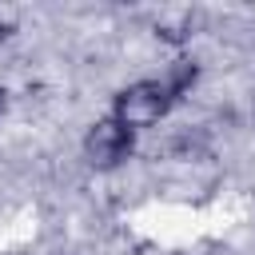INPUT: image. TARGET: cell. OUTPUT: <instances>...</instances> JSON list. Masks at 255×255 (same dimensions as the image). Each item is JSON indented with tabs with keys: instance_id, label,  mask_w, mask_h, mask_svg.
I'll return each instance as SVG.
<instances>
[{
	"instance_id": "2",
	"label": "cell",
	"mask_w": 255,
	"mask_h": 255,
	"mask_svg": "<svg viewBox=\"0 0 255 255\" xmlns=\"http://www.w3.org/2000/svg\"><path fill=\"white\" fill-rule=\"evenodd\" d=\"M135 147V131H128L116 116H100L84 131V159L92 167H120Z\"/></svg>"
},
{
	"instance_id": "3",
	"label": "cell",
	"mask_w": 255,
	"mask_h": 255,
	"mask_svg": "<svg viewBox=\"0 0 255 255\" xmlns=\"http://www.w3.org/2000/svg\"><path fill=\"white\" fill-rule=\"evenodd\" d=\"M155 36L167 40V44H183V40L191 36V12H187V8L159 12V16H155Z\"/></svg>"
},
{
	"instance_id": "4",
	"label": "cell",
	"mask_w": 255,
	"mask_h": 255,
	"mask_svg": "<svg viewBox=\"0 0 255 255\" xmlns=\"http://www.w3.org/2000/svg\"><path fill=\"white\" fill-rule=\"evenodd\" d=\"M195 76H199L195 60H183V56H179V60H171V68H167V76H163L159 84L167 88V96H171V100H179V96L195 84Z\"/></svg>"
},
{
	"instance_id": "1",
	"label": "cell",
	"mask_w": 255,
	"mask_h": 255,
	"mask_svg": "<svg viewBox=\"0 0 255 255\" xmlns=\"http://www.w3.org/2000/svg\"><path fill=\"white\" fill-rule=\"evenodd\" d=\"M171 104H175V100L167 96V88H163L159 80H135V84H128V88L116 92L112 116H116L128 131H139V128L159 124V120L171 112Z\"/></svg>"
},
{
	"instance_id": "5",
	"label": "cell",
	"mask_w": 255,
	"mask_h": 255,
	"mask_svg": "<svg viewBox=\"0 0 255 255\" xmlns=\"http://www.w3.org/2000/svg\"><path fill=\"white\" fill-rule=\"evenodd\" d=\"M8 112V88H0V116Z\"/></svg>"
}]
</instances>
